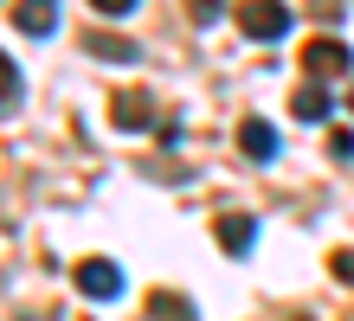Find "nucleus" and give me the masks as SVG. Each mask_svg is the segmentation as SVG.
I'll return each instance as SVG.
<instances>
[{
    "label": "nucleus",
    "mask_w": 354,
    "mask_h": 321,
    "mask_svg": "<svg viewBox=\"0 0 354 321\" xmlns=\"http://www.w3.org/2000/svg\"><path fill=\"white\" fill-rule=\"evenodd\" d=\"M232 19H239L245 39H258V46H270V39H283L290 26H297V13H290L283 0H239Z\"/></svg>",
    "instance_id": "1"
},
{
    "label": "nucleus",
    "mask_w": 354,
    "mask_h": 321,
    "mask_svg": "<svg viewBox=\"0 0 354 321\" xmlns=\"http://www.w3.org/2000/svg\"><path fill=\"white\" fill-rule=\"evenodd\" d=\"M348 64H354V52L342 46L335 32H316V39L303 46V71H309V77H322V84H328V77H342Z\"/></svg>",
    "instance_id": "2"
},
{
    "label": "nucleus",
    "mask_w": 354,
    "mask_h": 321,
    "mask_svg": "<svg viewBox=\"0 0 354 321\" xmlns=\"http://www.w3.org/2000/svg\"><path fill=\"white\" fill-rule=\"evenodd\" d=\"M77 289H84L91 302H110V295H122V270L110 257H84V264H77Z\"/></svg>",
    "instance_id": "3"
},
{
    "label": "nucleus",
    "mask_w": 354,
    "mask_h": 321,
    "mask_svg": "<svg viewBox=\"0 0 354 321\" xmlns=\"http://www.w3.org/2000/svg\"><path fill=\"white\" fill-rule=\"evenodd\" d=\"M52 26H58V0H13V32L46 39Z\"/></svg>",
    "instance_id": "4"
},
{
    "label": "nucleus",
    "mask_w": 354,
    "mask_h": 321,
    "mask_svg": "<svg viewBox=\"0 0 354 321\" xmlns=\"http://www.w3.org/2000/svg\"><path fill=\"white\" fill-rule=\"evenodd\" d=\"M213 238H219L225 257H245V251H252V238H258V219H252V212H225V219L213 225Z\"/></svg>",
    "instance_id": "5"
},
{
    "label": "nucleus",
    "mask_w": 354,
    "mask_h": 321,
    "mask_svg": "<svg viewBox=\"0 0 354 321\" xmlns=\"http://www.w3.org/2000/svg\"><path fill=\"white\" fill-rule=\"evenodd\" d=\"M239 148H245L252 161H270V155H277V128H270L264 116H245V122H239Z\"/></svg>",
    "instance_id": "6"
},
{
    "label": "nucleus",
    "mask_w": 354,
    "mask_h": 321,
    "mask_svg": "<svg viewBox=\"0 0 354 321\" xmlns=\"http://www.w3.org/2000/svg\"><path fill=\"white\" fill-rule=\"evenodd\" d=\"M110 116H116V128H149V116H155V103H149V90H122L116 103H110Z\"/></svg>",
    "instance_id": "7"
},
{
    "label": "nucleus",
    "mask_w": 354,
    "mask_h": 321,
    "mask_svg": "<svg viewBox=\"0 0 354 321\" xmlns=\"http://www.w3.org/2000/svg\"><path fill=\"white\" fill-rule=\"evenodd\" d=\"M84 52L103 58V64H136V58H142L136 39H116V32H84Z\"/></svg>",
    "instance_id": "8"
},
{
    "label": "nucleus",
    "mask_w": 354,
    "mask_h": 321,
    "mask_svg": "<svg viewBox=\"0 0 354 321\" xmlns=\"http://www.w3.org/2000/svg\"><path fill=\"white\" fill-rule=\"evenodd\" d=\"M290 116H297V122H322V116H328V84H322V77L303 84V90L290 97Z\"/></svg>",
    "instance_id": "9"
},
{
    "label": "nucleus",
    "mask_w": 354,
    "mask_h": 321,
    "mask_svg": "<svg viewBox=\"0 0 354 321\" xmlns=\"http://www.w3.org/2000/svg\"><path fill=\"white\" fill-rule=\"evenodd\" d=\"M149 315H155V321H194V302L174 295V289H155V295H149Z\"/></svg>",
    "instance_id": "10"
},
{
    "label": "nucleus",
    "mask_w": 354,
    "mask_h": 321,
    "mask_svg": "<svg viewBox=\"0 0 354 321\" xmlns=\"http://www.w3.org/2000/svg\"><path fill=\"white\" fill-rule=\"evenodd\" d=\"M187 13H194V19H200V26H213V19L225 13V0H187Z\"/></svg>",
    "instance_id": "11"
},
{
    "label": "nucleus",
    "mask_w": 354,
    "mask_h": 321,
    "mask_svg": "<svg viewBox=\"0 0 354 321\" xmlns=\"http://www.w3.org/2000/svg\"><path fill=\"white\" fill-rule=\"evenodd\" d=\"M328 155H335V161H354V128H335V135H328Z\"/></svg>",
    "instance_id": "12"
},
{
    "label": "nucleus",
    "mask_w": 354,
    "mask_h": 321,
    "mask_svg": "<svg viewBox=\"0 0 354 321\" xmlns=\"http://www.w3.org/2000/svg\"><path fill=\"white\" fill-rule=\"evenodd\" d=\"M0 77H7V116H13L19 110V64L7 58V64H0Z\"/></svg>",
    "instance_id": "13"
},
{
    "label": "nucleus",
    "mask_w": 354,
    "mask_h": 321,
    "mask_svg": "<svg viewBox=\"0 0 354 321\" xmlns=\"http://www.w3.org/2000/svg\"><path fill=\"white\" fill-rule=\"evenodd\" d=\"M328 270H335L342 283H354V251H335V257H328Z\"/></svg>",
    "instance_id": "14"
},
{
    "label": "nucleus",
    "mask_w": 354,
    "mask_h": 321,
    "mask_svg": "<svg viewBox=\"0 0 354 321\" xmlns=\"http://www.w3.org/2000/svg\"><path fill=\"white\" fill-rule=\"evenodd\" d=\"M91 7H97V13H136L142 0H91Z\"/></svg>",
    "instance_id": "15"
},
{
    "label": "nucleus",
    "mask_w": 354,
    "mask_h": 321,
    "mask_svg": "<svg viewBox=\"0 0 354 321\" xmlns=\"http://www.w3.org/2000/svg\"><path fill=\"white\" fill-rule=\"evenodd\" d=\"M309 13L316 19H342V0H309Z\"/></svg>",
    "instance_id": "16"
},
{
    "label": "nucleus",
    "mask_w": 354,
    "mask_h": 321,
    "mask_svg": "<svg viewBox=\"0 0 354 321\" xmlns=\"http://www.w3.org/2000/svg\"><path fill=\"white\" fill-rule=\"evenodd\" d=\"M290 321H309V315H290Z\"/></svg>",
    "instance_id": "17"
},
{
    "label": "nucleus",
    "mask_w": 354,
    "mask_h": 321,
    "mask_svg": "<svg viewBox=\"0 0 354 321\" xmlns=\"http://www.w3.org/2000/svg\"><path fill=\"white\" fill-rule=\"evenodd\" d=\"M348 103H354V97H348Z\"/></svg>",
    "instance_id": "18"
}]
</instances>
